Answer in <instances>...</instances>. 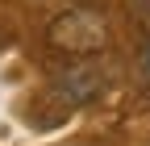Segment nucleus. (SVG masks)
I'll return each mask as SVG.
<instances>
[{"label": "nucleus", "instance_id": "obj_1", "mask_svg": "<svg viewBox=\"0 0 150 146\" xmlns=\"http://www.w3.org/2000/svg\"><path fill=\"white\" fill-rule=\"evenodd\" d=\"M108 38H112V25L104 9L96 4H67L46 25V46L67 59H96L100 50H108Z\"/></svg>", "mask_w": 150, "mask_h": 146}, {"label": "nucleus", "instance_id": "obj_2", "mask_svg": "<svg viewBox=\"0 0 150 146\" xmlns=\"http://www.w3.org/2000/svg\"><path fill=\"white\" fill-rule=\"evenodd\" d=\"M104 88H108V71L100 63H92V59H79L75 67H67V71L54 75L50 92L59 96V104H67V113H71V108H79V104H92Z\"/></svg>", "mask_w": 150, "mask_h": 146}, {"label": "nucleus", "instance_id": "obj_3", "mask_svg": "<svg viewBox=\"0 0 150 146\" xmlns=\"http://www.w3.org/2000/svg\"><path fill=\"white\" fill-rule=\"evenodd\" d=\"M125 4H129V13H134V21L150 33V0H125Z\"/></svg>", "mask_w": 150, "mask_h": 146}, {"label": "nucleus", "instance_id": "obj_4", "mask_svg": "<svg viewBox=\"0 0 150 146\" xmlns=\"http://www.w3.org/2000/svg\"><path fill=\"white\" fill-rule=\"evenodd\" d=\"M138 79H142V88L150 92V42H146L142 54H138Z\"/></svg>", "mask_w": 150, "mask_h": 146}]
</instances>
